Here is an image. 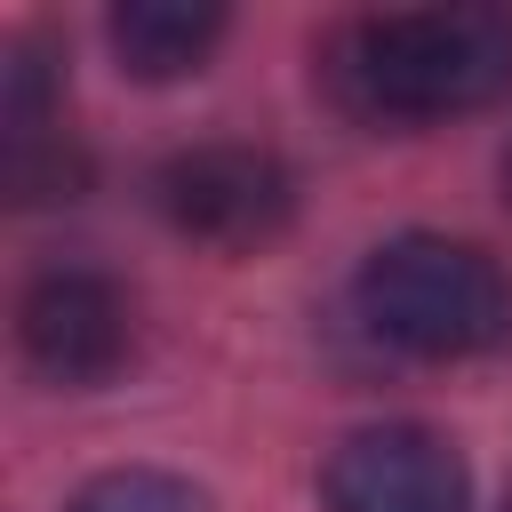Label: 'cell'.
Returning a JSON list of instances; mask_svg holds the SVG:
<instances>
[{
    "label": "cell",
    "mask_w": 512,
    "mask_h": 512,
    "mask_svg": "<svg viewBox=\"0 0 512 512\" xmlns=\"http://www.w3.org/2000/svg\"><path fill=\"white\" fill-rule=\"evenodd\" d=\"M328 88L360 120H456L512 96V8L448 0L360 16L328 48Z\"/></svg>",
    "instance_id": "obj_1"
},
{
    "label": "cell",
    "mask_w": 512,
    "mask_h": 512,
    "mask_svg": "<svg viewBox=\"0 0 512 512\" xmlns=\"http://www.w3.org/2000/svg\"><path fill=\"white\" fill-rule=\"evenodd\" d=\"M360 328L408 360H464L488 352L512 320V288L496 272V256H480L472 240L448 232H400L384 240L360 280H352Z\"/></svg>",
    "instance_id": "obj_2"
},
{
    "label": "cell",
    "mask_w": 512,
    "mask_h": 512,
    "mask_svg": "<svg viewBox=\"0 0 512 512\" xmlns=\"http://www.w3.org/2000/svg\"><path fill=\"white\" fill-rule=\"evenodd\" d=\"M160 216L208 248H272L296 216V176L256 144H192L160 168Z\"/></svg>",
    "instance_id": "obj_3"
},
{
    "label": "cell",
    "mask_w": 512,
    "mask_h": 512,
    "mask_svg": "<svg viewBox=\"0 0 512 512\" xmlns=\"http://www.w3.org/2000/svg\"><path fill=\"white\" fill-rule=\"evenodd\" d=\"M328 512H464L472 480L464 456L424 424H368L320 472Z\"/></svg>",
    "instance_id": "obj_4"
},
{
    "label": "cell",
    "mask_w": 512,
    "mask_h": 512,
    "mask_svg": "<svg viewBox=\"0 0 512 512\" xmlns=\"http://www.w3.org/2000/svg\"><path fill=\"white\" fill-rule=\"evenodd\" d=\"M24 360L56 384H104L128 360V296L104 272H40L16 304Z\"/></svg>",
    "instance_id": "obj_5"
},
{
    "label": "cell",
    "mask_w": 512,
    "mask_h": 512,
    "mask_svg": "<svg viewBox=\"0 0 512 512\" xmlns=\"http://www.w3.org/2000/svg\"><path fill=\"white\" fill-rule=\"evenodd\" d=\"M216 40H224V8L216 0H120L112 8V48L144 80L200 72Z\"/></svg>",
    "instance_id": "obj_6"
},
{
    "label": "cell",
    "mask_w": 512,
    "mask_h": 512,
    "mask_svg": "<svg viewBox=\"0 0 512 512\" xmlns=\"http://www.w3.org/2000/svg\"><path fill=\"white\" fill-rule=\"evenodd\" d=\"M72 512H216L192 480H176V472H144V464H128V472H104V480H88L80 496H72Z\"/></svg>",
    "instance_id": "obj_7"
},
{
    "label": "cell",
    "mask_w": 512,
    "mask_h": 512,
    "mask_svg": "<svg viewBox=\"0 0 512 512\" xmlns=\"http://www.w3.org/2000/svg\"><path fill=\"white\" fill-rule=\"evenodd\" d=\"M8 192L16 200H72L80 192V152L64 136H8Z\"/></svg>",
    "instance_id": "obj_8"
},
{
    "label": "cell",
    "mask_w": 512,
    "mask_h": 512,
    "mask_svg": "<svg viewBox=\"0 0 512 512\" xmlns=\"http://www.w3.org/2000/svg\"><path fill=\"white\" fill-rule=\"evenodd\" d=\"M504 200H512V152H504Z\"/></svg>",
    "instance_id": "obj_9"
}]
</instances>
